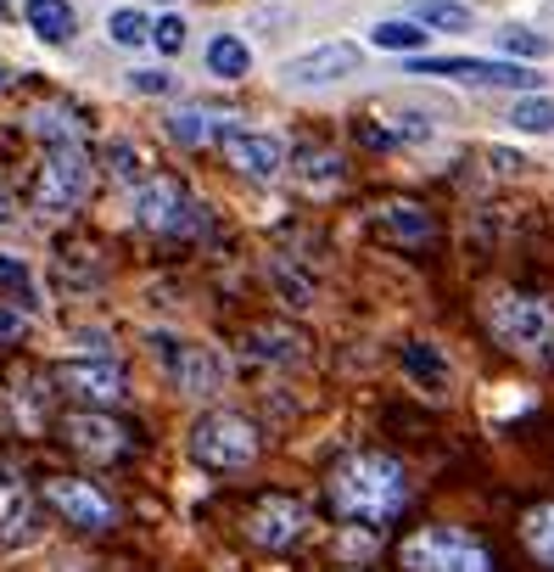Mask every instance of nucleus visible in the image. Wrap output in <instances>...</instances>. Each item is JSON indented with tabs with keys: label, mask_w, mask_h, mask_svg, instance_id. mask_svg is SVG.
Masks as SVG:
<instances>
[{
	"label": "nucleus",
	"mask_w": 554,
	"mask_h": 572,
	"mask_svg": "<svg viewBox=\"0 0 554 572\" xmlns=\"http://www.w3.org/2000/svg\"><path fill=\"white\" fill-rule=\"evenodd\" d=\"M219 146H224V157H230V169H241L247 180H274V175L286 169V141H281V135L230 124Z\"/></svg>",
	"instance_id": "nucleus-13"
},
{
	"label": "nucleus",
	"mask_w": 554,
	"mask_h": 572,
	"mask_svg": "<svg viewBox=\"0 0 554 572\" xmlns=\"http://www.w3.org/2000/svg\"><path fill=\"white\" fill-rule=\"evenodd\" d=\"M29 129L45 141V146H79V124L67 107H34L29 113Z\"/></svg>",
	"instance_id": "nucleus-25"
},
{
	"label": "nucleus",
	"mask_w": 554,
	"mask_h": 572,
	"mask_svg": "<svg viewBox=\"0 0 554 572\" xmlns=\"http://www.w3.org/2000/svg\"><path fill=\"white\" fill-rule=\"evenodd\" d=\"M62 438H67V449L73 455H84V460H96V466H107V460H124L129 455V427L124 422H113V416H102V410H79V416H67L62 422Z\"/></svg>",
	"instance_id": "nucleus-12"
},
{
	"label": "nucleus",
	"mask_w": 554,
	"mask_h": 572,
	"mask_svg": "<svg viewBox=\"0 0 554 572\" xmlns=\"http://www.w3.org/2000/svg\"><path fill=\"white\" fill-rule=\"evenodd\" d=\"M499 45H504V56H532V62H543V56L554 51L548 34H537V29H515V23L499 34Z\"/></svg>",
	"instance_id": "nucleus-31"
},
{
	"label": "nucleus",
	"mask_w": 554,
	"mask_h": 572,
	"mask_svg": "<svg viewBox=\"0 0 554 572\" xmlns=\"http://www.w3.org/2000/svg\"><path fill=\"white\" fill-rule=\"evenodd\" d=\"M325 495H331L336 517L364 522V528H387L409 506V471H404V460H393L381 449H358V455L336 460Z\"/></svg>",
	"instance_id": "nucleus-1"
},
{
	"label": "nucleus",
	"mask_w": 554,
	"mask_h": 572,
	"mask_svg": "<svg viewBox=\"0 0 554 572\" xmlns=\"http://www.w3.org/2000/svg\"><path fill=\"white\" fill-rule=\"evenodd\" d=\"M185 449H191V460H202V466H213V471H241V466L258 460L263 438H258V427H252L247 416H236V410H208V416H197Z\"/></svg>",
	"instance_id": "nucleus-4"
},
{
	"label": "nucleus",
	"mask_w": 554,
	"mask_h": 572,
	"mask_svg": "<svg viewBox=\"0 0 554 572\" xmlns=\"http://www.w3.org/2000/svg\"><path fill=\"white\" fill-rule=\"evenodd\" d=\"M23 18L45 45H73V34H79V12L67 7V0H29Z\"/></svg>",
	"instance_id": "nucleus-19"
},
{
	"label": "nucleus",
	"mask_w": 554,
	"mask_h": 572,
	"mask_svg": "<svg viewBox=\"0 0 554 572\" xmlns=\"http://www.w3.org/2000/svg\"><path fill=\"white\" fill-rule=\"evenodd\" d=\"M0 539L7 544H29L40 539V506L29 495V482L0 460Z\"/></svg>",
	"instance_id": "nucleus-14"
},
{
	"label": "nucleus",
	"mask_w": 554,
	"mask_h": 572,
	"mask_svg": "<svg viewBox=\"0 0 554 572\" xmlns=\"http://www.w3.org/2000/svg\"><path fill=\"white\" fill-rule=\"evenodd\" d=\"M90 197V152L84 146H45L40 163V186H34V208L40 219H62Z\"/></svg>",
	"instance_id": "nucleus-6"
},
{
	"label": "nucleus",
	"mask_w": 554,
	"mask_h": 572,
	"mask_svg": "<svg viewBox=\"0 0 554 572\" xmlns=\"http://www.w3.org/2000/svg\"><path fill=\"white\" fill-rule=\"evenodd\" d=\"M107 169L135 191V186L146 180V157H140V146H129V141H107Z\"/></svg>",
	"instance_id": "nucleus-29"
},
{
	"label": "nucleus",
	"mask_w": 554,
	"mask_h": 572,
	"mask_svg": "<svg viewBox=\"0 0 554 572\" xmlns=\"http://www.w3.org/2000/svg\"><path fill=\"white\" fill-rule=\"evenodd\" d=\"M29 332V320L18 314V309H7V303H0V343H18Z\"/></svg>",
	"instance_id": "nucleus-34"
},
{
	"label": "nucleus",
	"mask_w": 554,
	"mask_h": 572,
	"mask_svg": "<svg viewBox=\"0 0 554 572\" xmlns=\"http://www.w3.org/2000/svg\"><path fill=\"white\" fill-rule=\"evenodd\" d=\"M309 528H314V517L297 495H263L247 517V539L258 550H292V544L309 539Z\"/></svg>",
	"instance_id": "nucleus-9"
},
{
	"label": "nucleus",
	"mask_w": 554,
	"mask_h": 572,
	"mask_svg": "<svg viewBox=\"0 0 554 572\" xmlns=\"http://www.w3.org/2000/svg\"><path fill=\"white\" fill-rule=\"evenodd\" d=\"M488 332L499 337V349L532 360V365H554V303L537 292H493L488 298Z\"/></svg>",
	"instance_id": "nucleus-2"
},
{
	"label": "nucleus",
	"mask_w": 554,
	"mask_h": 572,
	"mask_svg": "<svg viewBox=\"0 0 554 572\" xmlns=\"http://www.w3.org/2000/svg\"><path fill=\"white\" fill-rule=\"evenodd\" d=\"M241 349H247L252 360H263V365H297L309 343H303L297 332H286V325H252V332L241 337Z\"/></svg>",
	"instance_id": "nucleus-18"
},
{
	"label": "nucleus",
	"mask_w": 554,
	"mask_h": 572,
	"mask_svg": "<svg viewBox=\"0 0 554 572\" xmlns=\"http://www.w3.org/2000/svg\"><path fill=\"white\" fill-rule=\"evenodd\" d=\"M135 225L151 230V236H197L208 225V208L185 191L179 180H163V175H146L135 186Z\"/></svg>",
	"instance_id": "nucleus-5"
},
{
	"label": "nucleus",
	"mask_w": 554,
	"mask_h": 572,
	"mask_svg": "<svg viewBox=\"0 0 554 572\" xmlns=\"http://www.w3.org/2000/svg\"><path fill=\"white\" fill-rule=\"evenodd\" d=\"M151 45H157L163 56H179V51H185V18H174V12L157 18V23H151Z\"/></svg>",
	"instance_id": "nucleus-32"
},
{
	"label": "nucleus",
	"mask_w": 554,
	"mask_h": 572,
	"mask_svg": "<svg viewBox=\"0 0 554 572\" xmlns=\"http://www.w3.org/2000/svg\"><path fill=\"white\" fill-rule=\"evenodd\" d=\"M129 91H135V96H168L174 79H168L163 67H140V73H129Z\"/></svg>",
	"instance_id": "nucleus-33"
},
{
	"label": "nucleus",
	"mask_w": 554,
	"mask_h": 572,
	"mask_svg": "<svg viewBox=\"0 0 554 572\" xmlns=\"http://www.w3.org/2000/svg\"><path fill=\"white\" fill-rule=\"evenodd\" d=\"M369 225H376L387 241H404V248H420V241H431V230H437L420 202H376Z\"/></svg>",
	"instance_id": "nucleus-16"
},
{
	"label": "nucleus",
	"mask_w": 554,
	"mask_h": 572,
	"mask_svg": "<svg viewBox=\"0 0 554 572\" xmlns=\"http://www.w3.org/2000/svg\"><path fill=\"white\" fill-rule=\"evenodd\" d=\"M409 18H415V23H426V29H442V34H466V29L477 23V18H471V7H459V0H415Z\"/></svg>",
	"instance_id": "nucleus-23"
},
{
	"label": "nucleus",
	"mask_w": 554,
	"mask_h": 572,
	"mask_svg": "<svg viewBox=\"0 0 554 572\" xmlns=\"http://www.w3.org/2000/svg\"><path fill=\"white\" fill-rule=\"evenodd\" d=\"M426 23H415V18H381L376 29H369V45L376 51H426Z\"/></svg>",
	"instance_id": "nucleus-22"
},
{
	"label": "nucleus",
	"mask_w": 554,
	"mask_h": 572,
	"mask_svg": "<svg viewBox=\"0 0 554 572\" xmlns=\"http://www.w3.org/2000/svg\"><path fill=\"white\" fill-rule=\"evenodd\" d=\"M404 572H493V555L466 528H415L398 544Z\"/></svg>",
	"instance_id": "nucleus-3"
},
{
	"label": "nucleus",
	"mask_w": 554,
	"mask_h": 572,
	"mask_svg": "<svg viewBox=\"0 0 554 572\" xmlns=\"http://www.w3.org/2000/svg\"><path fill=\"white\" fill-rule=\"evenodd\" d=\"M12 219H18V214H12V197H7V191H0V230H7Z\"/></svg>",
	"instance_id": "nucleus-36"
},
{
	"label": "nucleus",
	"mask_w": 554,
	"mask_h": 572,
	"mask_svg": "<svg viewBox=\"0 0 554 572\" xmlns=\"http://www.w3.org/2000/svg\"><path fill=\"white\" fill-rule=\"evenodd\" d=\"M415 73H442V79H466L482 91H537L543 79L521 62H488V56H415Z\"/></svg>",
	"instance_id": "nucleus-8"
},
{
	"label": "nucleus",
	"mask_w": 554,
	"mask_h": 572,
	"mask_svg": "<svg viewBox=\"0 0 554 572\" xmlns=\"http://www.w3.org/2000/svg\"><path fill=\"white\" fill-rule=\"evenodd\" d=\"M510 124H515L521 135H548V129H554V102H548V96H521V102L510 107Z\"/></svg>",
	"instance_id": "nucleus-27"
},
{
	"label": "nucleus",
	"mask_w": 554,
	"mask_h": 572,
	"mask_svg": "<svg viewBox=\"0 0 554 572\" xmlns=\"http://www.w3.org/2000/svg\"><path fill=\"white\" fill-rule=\"evenodd\" d=\"M521 544H526L543 566H554V506H532V511L521 517Z\"/></svg>",
	"instance_id": "nucleus-24"
},
{
	"label": "nucleus",
	"mask_w": 554,
	"mask_h": 572,
	"mask_svg": "<svg viewBox=\"0 0 554 572\" xmlns=\"http://www.w3.org/2000/svg\"><path fill=\"white\" fill-rule=\"evenodd\" d=\"M353 67H358V45L331 40V45H314V51L292 56L281 67V79H286V85H336V79H347Z\"/></svg>",
	"instance_id": "nucleus-15"
},
{
	"label": "nucleus",
	"mask_w": 554,
	"mask_h": 572,
	"mask_svg": "<svg viewBox=\"0 0 554 572\" xmlns=\"http://www.w3.org/2000/svg\"><path fill=\"white\" fill-rule=\"evenodd\" d=\"M404 371H409L415 382H426L431 393L448 387V360H442L431 343H409V349H404Z\"/></svg>",
	"instance_id": "nucleus-26"
},
{
	"label": "nucleus",
	"mask_w": 554,
	"mask_h": 572,
	"mask_svg": "<svg viewBox=\"0 0 554 572\" xmlns=\"http://www.w3.org/2000/svg\"><path fill=\"white\" fill-rule=\"evenodd\" d=\"M247 67H252V51H247L241 34H213L208 40V73L213 79H247Z\"/></svg>",
	"instance_id": "nucleus-21"
},
{
	"label": "nucleus",
	"mask_w": 554,
	"mask_h": 572,
	"mask_svg": "<svg viewBox=\"0 0 554 572\" xmlns=\"http://www.w3.org/2000/svg\"><path fill=\"white\" fill-rule=\"evenodd\" d=\"M7 79H12V73H7V62H0V91H7Z\"/></svg>",
	"instance_id": "nucleus-37"
},
{
	"label": "nucleus",
	"mask_w": 554,
	"mask_h": 572,
	"mask_svg": "<svg viewBox=\"0 0 554 572\" xmlns=\"http://www.w3.org/2000/svg\"><path fill=\"white\" fill-rule=\"evenodd\" d=\"M488 157L499 163V169H504V175H521V169H526V157H515V152H488Z\"/></svg>",
	"instance_id": "nucleus-35"
},
{
	"label": "nucleus",
	"mask_w": 554,
	"mask_h": 572,
	"mask_svg": "<svg viewBox=\"0 0 554 572\" xmlns=\"http://www.w3.org/2000/svg\"><path fill=\"white\" fill-rule=\"evenodd\" d=\"M151 343H157V360H163V371H168V382H174L179 393H191V398L219 393L224 365H219L208 349H197V343H174V337H151Z\"/></svg>",
	"instance_id": "nucleus-11"
},
{
	"label": "nucleus",
	"mask_w": 554,
	"mask_h": 572,
	"mask_svg": "<svg viewBox=\"0 0 554 572\" xmlns=\"http://www.w3.org/2000/svg\"><path fill=\"white\" fill-rule=\"evenodd\" d=\"M0 292H12L23 309L34 303V270H29L18 253H0Z\"/></svg>",
	"instance_id": "nucleus-30"
},
{
	"label": "nucleus",
	"mask_w": 554,
	"mask_h": 572,
	"mask_svg": "<svg viewBox=\"0 0 554 572\" xmlns=\"http://www.w3.org/2000/svg\"><path fill=\"white\" fill-rule=\"evenodd\" d=\"M107 34H113V45H151V18L135 7H118L107 18Z\"/></svg>",
	"instance_id": "nucleus-28"
},
{
	"label": "nucleus",
	"mask_w": 554,
	"mask_h": 572,
	"mask_svg": "<svg viewBox=\"0 0 554 572\" xmlns=\"http://www.w3.org/2000/svg\"><path fill=\"white\" fill-rule=\"evenodd\" d=\"M51 382H56L73 404H84V410H107V404H124V398H129V371H124L118 360H107V354L67 360V365H56Z\"/></svg>",
	"instance_id": "nucleus-7"
},
{
	"label": "nucleus",
	"mask_w": 554,
	"mask_h": 572,
	"mask_svg": "<svg viewBox=\"0 0 554 572\" xmlns=\"http://www.w3.org/2000/svg\"><path fill=\"white\" fill-rule=\"evenodd\" d=\"M236 118H219V113H208V107H179V113H168V135L179 141V146H208V141H224V129H230Z\"/></svg>",
	"instance_id": "nucleus-20"
},
{
	"label": "nucleus",
	"mask_w": 554,
	"mask_h": 572,
	"mask_svg": "<svg viewBox=\"0 0 554 572\" xmlns=\"http://www.w3.org/2000/svg\"><path fill=\"white\" fill-rule=\"evenodd\" d=\"M292 175H297V186H303V191L325 197V191H336V186L347 180V163H342L331 146H303V152L292 157Z\"/></svg>",
	"instance_id": "nucleus-17"
},
{
	"label": "nucleus",
	"mask_w": 554,
	"mask_h": 572,
	"mask_svg": "<svg viewBox=\"0 0 554 572\" xmlns=\"http://www.w3.org/2000/svg\"><path fill=\"white\" fill-rule=\"evenodd\" d=\"M45 506H56L73 528H84V533H107L113 522H118V506L102 495L96 482H84V477H51L45 482Z\"/></svg>",
	"instance_id": "nucleus-10"
}]
</instances>
